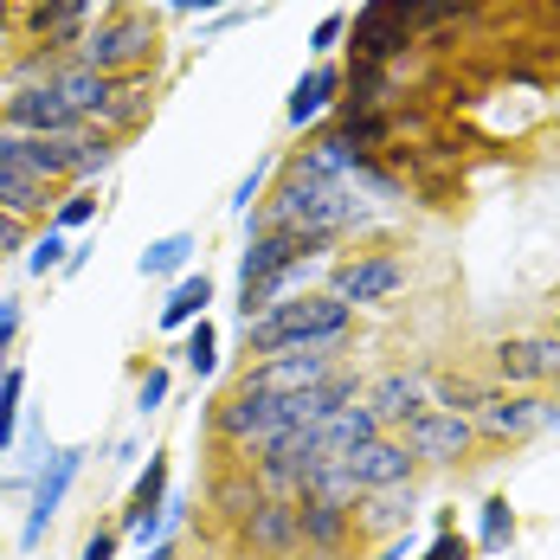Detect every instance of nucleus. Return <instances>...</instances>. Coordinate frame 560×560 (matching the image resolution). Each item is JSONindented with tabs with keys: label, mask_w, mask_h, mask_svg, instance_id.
I'll return each mask as SVG.
<instances>
[{
	"label": "nucleus",
	"mask_w": 560,
	"mask_h": 560,
	"mask_svg": "<svg viewBox=\"0 0 560 560\" xmlns=\"http://www.w3.org/2000/svg\"><path fill=\"white\" fill-rule=\"evenodd\" d=\"M348 336V303L341 296H296V303H271L258 323H245L252 354H296V348H336Z\"/></svg>",
	"instance_id": "nucleus-1"
},
{
	"label": "nucleus",
	"mask_w": 560,
	"mask_h": 560,
	"mask_svg": "<svg viewBox=\"0 0 560 560\" xmlns=\"http://www.w3.org/2000/svg\"><path fill=\"white\" fill-rule=\"evenodd\" d=\"M329 381V354H316V348H296V354H271V361H258L238 387L265 393V399H296V393L323 387Z\"/></svg>",
	"instance_id": "nucleus-2"
},
{
	"label": "nucleus",
	"mask_w": 560,
	"mask_h": 560,
	"mask_svg": "<svg viewBox=\"0 0 560 560\" xmlns=\"http://www.w3.org/2000/svg\"><path fill=\"white\" fill-rule=\"evenodd\" d=\"M412 451H406V439L393 445V439H368V445H354L348 457H341V470L354 477V490L361 497H374V490H393V483H406L412 477Z\"/></svg>",
	"instance_id": "nucleus-3"
},
{
	"label": "nucleus",
	"mask_w": 560,
	"mask_h": 560,
	"mask_svg": "<svg viewBox=\"0 0 560 560\" xmlns=\"http://www.w3.org/2000/svg\"><path fill=\"white\" fill-rule=\"evenodd\" d=\"M470 419L464 412H419L412 425H406V451L412 457H425V464H457L464 451H470Z\"/></svg>",
	"instance_id": "nucleus-4"
},
{
	"label": "nucleus",
	"mask_w": 560,
	"mask_h": 560,
	"mask_svg": "<svg viewBox=\"0 0 560 560\" xmlns=\"http://www.w3.org/2000/svg\"><path fill=\"white\" fill-rule=\"evenodd\" d=\"M399 283H406V265H393V258H348L329 278V296H341L354 310V303H387Z\"/></svg>",
	"instance_id": "nucleus-5"
},
{
	"label": "nucleus",
	"mask_w": 560,
	"mask_h": 560,
	"mask_svg": "<svg viewBox=\"0 0 560 560\" xmlns=\"http://www.w3.org/2000/svg\"><path fill=\"white\" fill-rule=\"evenodd\" d=\"M155 46V26L149 20H110V26H97L91 39H84V65H97V71H116V65H129V58H142Z\"/></svg>",
	"instance_id": "nucleus-6"
},
{
	"label": "nucleus",
	"mask_w": 560,
	"mask_h": 560,
	"mask_svg": "<svg viewBox=\"0 0 560 560\" xmlns=\"http://www.w3.org/2000/svg\"><path fill=\"white\" fill-rule=\"evenodd\" d=\"M560 412L548 399H535V393H522V399H483L477 406V425L490 432V439H528V432H541V425H555Z\"/></svg>",
	"instance_id": "nucleus-7"
},
{
	"label": "nucleus",
	"mask_w": 560,
	"mask_h": 560,
	"mask_svg": "<svg viewBox=\"0 0 560 560\" xmlns=\"http://www.w3.org/2000/svg\"><path fill=\"white\" fill-rule=\"evenodd\" d=\"M497 374H503V381H522V387L555 381V374H560V336L503 341V348H497Z\"/></svg>",
	"instance_id": "nucleus-8"
},
{
	"label": "nucleus",
	"mask_w": 560,
	"mask_h": 560,
	"mask_svg": "<svg viewBox=\"0 0 560 560\" xmlns=\"http://www.w3.org/2000/svg\"><path fill=\"white\" fill-rule=\"evenodd\" d=\"M78 457L84 451H52V464H46V477H39V490H33V515H26V548H39V535L52 528L58 503H65V490H71V477H78Z\"/></svg>",
	"instance_id": "nucleus-9"
},
{
	"label": "nucleus",
	"mask_w": 560,
	"mask_h": 560,
	"mask_svg": "<svg viewBox=\"0 0 560 560\" xmlns=\"http://www.w3.org/2000/svg\"><path fill=\"white\" fill-rule=\"evenodd\" d=\"M7 116H13L26 136H65V129L78 122V110H71L58 91H13V97H7Z\"/></svg>",
	"instance_id": "nucleus-10"
},
{
	"label": "nucleus",
	"mask_w": 560,
	"mask_h": 560,
	"mask_svg": "<svg viewBox=\"0 0 560 560\" xmlns=\"http://www.w3.org/2000/svg\"><path fill=\"white\" fill-rule=\"evenodd\" d=\"M271 406L278 399H265V393H252V387H232V399L220 406V439H232V445H265Z\"/></svg>",
	"instance_id": "nucleus-11"
},
{
	"label": "nucleus",
	"mask_w": 560,
	"mask_h": 560,
	"mask_svg": "<svg viewBox=\"0 0 560 560\" xmlns=\"http://www.w3.org/2000/svg\"><path fill=\"white\" fill-rule=\"evenodd\" d=\"M368 406H374V419H381V425H412L419 412H432V406H425V381H419V374H387L381 387L368 393Z\"/></svg>",
	"instance_id": "nucleus-12"
},
{
	"label": "nucleus",
	"mask_w": 560,
	"mask_h": 560,
	"mask_svg": "<svg viewBox=\"0 0 560 560\" xmlns=\"http://www.w3.org/2000/svg\"><path fill=\"white\" fill-rule=\"evenodd\" d=\"M52 91H58V97H65L78 116L110 110V71H97V65H71V71H58Z\"/></svg>",
	"instance_id": "nucleus-13"
},
{
	"label": "nucleus",
	"mask_w": 560,
	"mask_h": 560,
	"mask_svg": "<svg viewBox=\"0 0 560 560\" xmlns=\"http://www.w3.org/2000/svg\"><path fill=\"white\" fill-rule=\"evenodd\" d=\"M0 213H46V174H33L20 155H0Z\"/></svg>",
	"instance_id": "nucleus-14"
},
{
	"label": "nucleus",
	"mask_w": 560,
	"mask_h": 560,
	"mask_svg": "<svg viewBox=\"0 0 560 560\" xmlns=\"http://www.w3.org/2000/svg\"><path fill=\"white\" fill-rule=\"evenodd\" d=\"M245 535H252V541H258V548H296V541H303V522H296V503H258L252 509V515H245Z\"/></svg>",
	"instance_id": "nucleus-15"
},
{
	"label": "nucleus",
	"mask_w": 560,
	"mask_h": 560,
	"mask_svg": "<svg viewBox=\"0 0 560 560\" xmlns=\"http://www.w3.org/2000/svg\"><path fill=\"white\" fill-rule=\"evenodd\" d=\"M13 155L33 174H46V180L78 168V142H65V136H13Z\"/></svg>",
	"instance_id": "nucleus-16"
},
{
	"label": "nucleus",
	"mask_w": 560,
	"mask_h": 560,
	"mask_svg": "<svg viewBox=\"0 0 560 560\" xmlns=\"http://www.w3.org/2000/svg\"><path fill=\"white\" fill-rule=\"evenodd\" d=\"M296 522H303V541L310 548H341V535H348V509L329 503V497H303L296 503Z\"/></svg>",
	"instance_id": "nucleus-17"
},
{
	"label": "nucleus",
	"mask_w": 560,
	"mask_h": 560,
	"mask_svg": "<svg viewBox=\"0 0 560 560\" xmlns=\"http://www.w3.org/2000/svg\"><path fill=\"white\" fill-rule=\"evenodd\" d=\"M336 91H341V71H336V65H316V71L290 91V110H283V116L303 129V122H316V116L329 110V97H336Z\"/></svg>",
	"instance_id": "nucleus-18"
},
{
	"label": "nucleus",
	"mask_w": 560,
	"mask_h": 560,
	"mask_svg": "<svg viewBox=\"0 0 560 560\" xmlns=\"http://www.w3.org/2000/svg\"><path fill=\"white\" fill-rule=\"evenodd\" d=\"M207 303H213V283H207V278H180V283H174V296L162 303V329H180V323H194Z\"/></svg>",
	"instance_id": "nucleus-19"
},
{
	"label": "nucleus",
	"mask_w": 560,
	"mask_h": 560,
	"mask_svg": "<svg viewBox=\"0 0 560 560\" xmlns=\"http://www.w3.org/2000/svg\"><path fill=\"white\" fill-rule=\"evenodd\" d=\"M412 515V490L406 483H393V490H374L368 509H361V528H399Z\"/></svg>",
	"instance_id": "nucleus-20"
},
{
	"label": "nucleus",
	"mask_w": 560,
	"mask_h": 560,
	"mask_svg": "<svg viewBox=\"0 0 560 560\" xmlns=\"http://www.w3.org/2000/svg\"><path fill=\"white\" fill-rule=\"evenodd\" d=\"M187 252H194V238L187 232H168V238H155L149 252H142V278H168L187 265Z\"/></svg>",
	"instance_id": "nucleus-21"
},
{
	"label": "nucleus",
	"mask_w": 560,
	"mask_h": 560,
	"mask_svg": "<svg viewBox=\"0 0 560 560\" xmlns=\"http://www.w3.org/2000/svg\"><path fill=\"white\" fill-rule=\"evenodd\" d=\"M180 354H187V368H194V374H200V381H207V374H213V368H220V336H213V329H207V323H200V329H194V336H187V348H180Z\"/></svg>",
	"instance_id": "nucleus-22"
},
{
	"label": "nucleus",
	"mask_w": 560,
	"mask_h": 560,
	"mask_svg": "<svg viewBox=\"0 0 560 560\" xmlns=\"http://www.w3.org/2000/svg\"><path fill=\"white\" fill-rule=\"evenodd\" d=\"M20 387H26V374L13 368V374L0 381V445H13V419H20Z\"/></svg>",
	"instance_id": "nucleus-23"
},
{
	"label": "nucleus",
	"mask_w": 560,
	"mask_h": 560,
	"mask_svg": "<svg viewBox=\"0 0 560 560\" xmlns=\"http://www.w3.org/2000/svg\"><path fill=\"white\" fill-rule=\"evenodd\" d=\"M509 528H515V522H509V503H503V497H497V503H483V548H503Z\"/></svg>",
	"instance_id": "nucleus-24"
},
{
	"label": "nucleus",
	"mask_w": 560,
	"mask_h": 560,
	"mask_svg": "<svg viewBox=\"0 0 560 560\" xmlns=\"http://www.w3.org/2000/svg\"><path fill=\"white\" fill-rule=\"evenodd\" d=\"M258 503H265V497H258L252 483H220V509L225 515H252Z\"/></svg>",
	"instance_id": "nucleus-25"
},
{
	"label": "nucleus",
	"mask_w": 560,
	"mask_h": 560,
	"mask_svg": "<svg viewBox=\"0 0 560 560\" xmlns=\"http://www.w3.org/2000/svg\"><path fill=\"white\" fill-rule=\"evenodd\" d=\"M91 213H97V194H71V200L58 207V232H71V225H84Z\"/></svg>",
	"instance_id": "nucleus-26"
},
{
	"label": "nucleus",
	"mask_w": 560,
	"mask_h": 560,
	"mask_svg": "<svg viewBox=\"0 0 560 560\" xmlns=\"http://www.w3.org/2000/svg\"><path fill=\"white\" fill-rule=\"evenodd\" d=\"M26 265H33V271H39V278H46V271H52V265H65V238H58V232H46V238H39V245H33V258H26Z\"/></svg>",
	"instance_id": "nucleus-27"
},
{
	"label": "nucleus",
	"mask_w": 560,
	"mask_h": 560,
	"mask_svg": "<svg viewBox=\"0 0 560 560\" xmlns=\"http://www.w3.org/2000/svg\"><path fill=\"white\" fill-rule=\"evenodd\" d=\"M341 33H348V20H341V13H329V20L316 26V39H310V46H316V52H336V39H341Z\"/></svg>",
	"instance_id": "nucleus-28"
},
{
	"label": "nucleus",
	"mask_w": 560,
	"mask_h": 560,
	"mask_svg": "<svg viewBox=\"0 0 560 560\" xmlns=\"http://www.w3.org/2000/svg\"><path fill=\"white\" fill-rule=\"evenodd\" d=\"M425 560H470V541H464V535H439Z\"/></svg>",
	"instance_id": "nucleus-29"
},
{
	"label": "nucleus",
	"mask_w": 560,
	"mask_h": 560,
	"mask_svg": "<svg viewBox=\"0 0 560 560\" xmlns=\"http://www.w3.org/2000/svg\"><path fill=\"white\" fill-rule=\"evenodd\" d=\"M162 399H168V374H149V381H142V412H155Z\"/></svg>",
	"instance_id": "nucleus-30"
},
{
	"label": "nucleus",
	"mask_w": 560,
	"mask_h": 560,
	"mask_svg": "<svg viewBox=\"0 0 560 560\" xmlns=\"http://www.w3.org/2000/svg\"><path fill=\"white\" fill-rule=\"evenodd\" d=\"M84 560H116V535H91L84 541Z\"/></svg>",
	"instance_id": "nucleus-31"
},
{
	"label": "nucleus",
	"mask_w": 560,
	"mask_h": 560,
	"mask_svg": "<svg viewBox=\"0 0 560 560\" xmlns=\"http://www.w3.org/2000/svg\"><path fill=\"white\" fill-rule=\"evenodd\" d=\"M13 329H20V310H13V303H0V348L13 341Z\"/></svg>",
	"instance_id": "nucleus-32"
},
{
	"label": "nucleus",
	"mask_w": 560,
	"mask_h": 560,
	"mask_svg": "<svg viewBox=\"0 0 560 560\" xmlns=\"http://www.w3.org/2000/svg\"><path fill=\"white\" fill-rule=\"evenodd\" d=\"M0 252H20V225H13V213H0Z\"/></svg>",
	"instance_id": "nucleus-33"
},
{
	"label": "nucleus",
	"mask_w": 560,
	"mask_h": 560,
	"mask_svg": "<svg viewBox=\"0 0 560 560\" xmlns=\"http://www.w3.org/2000/svg\"><path fill=\"white\" fill-rule=\"evenodd\" d=\"M168 7H180V13H194V7H200V13H213L220 0H168Z\"/></svg>",
	"instance_id": "nucleus-34"
}]
</instances>
